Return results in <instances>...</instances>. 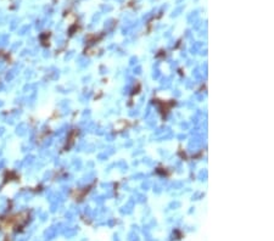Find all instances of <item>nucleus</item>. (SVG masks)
Instances as JSON below:
<instances>
[]
</instances>
